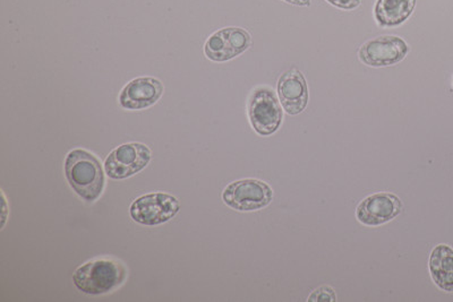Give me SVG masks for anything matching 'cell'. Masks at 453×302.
Returning a JSON list of instances; mask_svg holds the SVG:
<instances>
[{
	"instance_id": "2",
	"label": "cell",
	"mask_w": 453,
	"mask_h": 302,
	"mask_svg": "<svg viewBox=\"0 0 453 302\" xmlns=\"http://www.w3.org/2000/svg\"><path fill=\"white\" fill-rule=\"evenodd\" d=\"M127 279V268L113 259H96L82 265L73 276L79 291L88 296L108 295L121 287Z\"/></svg>"
},
{
	"instance_id": "7",
	"label": "cell",
	"mask_w": 453,
	"mask_h": 302,
	"mask_svg": "<svg viewBox=\"0 0 453 302\" xmlns=\"http://www.w3.org/2000/svg\"><path fill=\"white\" fill-rule=\"evenodd\" d=\"M252 46V36L242 27H225L214 32L204 44L206 58L214 63H225L238 57Z\"/></svg>"
},
{
	"instance_id": "5",
	"label": "cell",
	"mask_w": 453,
	"mask_h": 302,
	"mask_svg": "<svg viewBox=\"0 0 453 302\" xmlns=\"http://www.w3.org/2000/svg\"><path fill=\"white\" fill-rule=\"evenodd\" d=\"M180 209V203L177 197L167 193H151L133 201L129 215L137 223L155 227L168 223Z\"/></svg>"
},
{
	"instance_id": "9",
	"label": "cell",
	"mask_w": 453,
	"mask_h": 302,
	"mask_svg": "<svg viewBox=\"0 0 453 302\" xmlns=\"http://www.w3.org/2000/svg\"><path fill=\"white\" fill-rule=\"evenodd\" d=\"M403 203L398 196L389 193L366 197L356 208V217L367 227H378L395 219L402 213Z\"/></svg>"
},
{
	"instance_id": "17",
	"label": "cell",
	"mask_w": 453,
	"mask_h": 302,
	"mask_svg": "<svg viewBox=\"0 0 453 302\" xmlns=\"http://www.w3.org/2000/svg\"><path fill=\"white\" fill-rule=\"evenodd\" d=\"M452 84H453V79H452Z\"/></svg>"
},
{
	"instance_id": "16",
	"label": "cell",
	"mask_w": 453,
	"mask_h": 302,
	"mask_svg": "<svg viewBox=\"0 0 453 302\" xmlns=\"http://www.w3.org/2000/svg\"><path fill=\"white\" fill-rule=\"evenodd\" d=\"M287 4H290V5L299 6V7H309L311 6V0H283Z\"/></svg>"
},
{
	"instance_id": "1",
	"label": "cell",
	"mask_w": 453,
	"mask_h": 302,
	"mask_svg": "<svg viewBox=\"0 0 453 302\" xmlns=\"http://www.w3.org/2000/svg\"><path fill=\"white\" fill-rule=\"evenodd\" d=\"M103 164L93 153L76 148L65 159V176L73 191L88 203L98 200L104 191Z\"/></svg>"
},
{
	"instance_id": "3",
	"label": "cell",
	"mask_w": 453,
	"mask_h": 302,
	"mask_svg": "<svg viewBox=\"0 0 453 302\" xmlns=\"http://www.w3.org/2000/svg\"><path fill=\"white\" fill-rule=\"evenodd\" d=\"M248 110L250 123L258 135L270 136L280 128L283 110L280 100L277 98L273 88H254L250 95Z\"/></svg>"
},
{
	"instance_id": "10",
	"label": "cell",
	"mask_w": 453,
	"mask_h": 302,
	"mask_svg": "<svg viewBox=\"0 0 453 302\" xmlns=\"http://www.w3.org/2000/svg\"><path fill=\"white\" fill-rule=\"evenodd\" d=\"M164 84L155 78H137L124 87L119 94V104L127 110H144L161 99Z\"/></svg>"
},
{
	"instance_id": "12",
	"label": "cell",
	"mask_w": 453,
	"mask_h": 302,
	"mask_svg": "<svg viewBox=\"0 0 453 302\" xmlns=\"http://www.w3.org/2000/svg\"><path fill=\"white\" fill-rule=\"evenodd\" d=\"M416 0H378L374 7L375 21L381 27L402 26L414 13Z\"/></svg>"
},
{
	"instance_id": "15",
	"label": "cell",
	"mask_w": 453,
	"mask_h": 302,
	"mask_svg": "<svg viewBox=\"0 0 453 302\" xmlns=\"http://www.w3.org/2000/svg\"><path fill=\"white\" fill-rule=\"evenodd\" d=\"M330 5L342 11H353L361 6L362 0H326Z\"/></svg>"
},
{
	"instance_id": "6",
	"label": "cell",
	"mask_w": 453,
	"mask_h": 302,
	"mask_svg": "<svg viewBox=\"0 0 453 302\" xmlns=\"http://www.w3.org/2000/svg\"><path fill=\"white\" fill-rule=\"evenodd\" d=\"M152 152L145 144L127 143L115 148L104 161V171L109 178L127 179L148 167Z\"/></svg>"
},
{
	"instance_id": "11",
	"label": "cell",
	"mask_w": 453,
	"mask_h": 302,
	"mask_svg": "<svg viewBox=\"0 0 453 302\" xmlns=\"http://www.w3.org/2000/svg\"><path fill=\"white\" fill-rule=\"evenodd\" d=\"M278 96L283 110L291 116L302 114L309 103L305 76L296 68L283 72L278 80Z\"/></svg>"
},
{
	"instance_id": "14",
	"label": "cell",
	"mask_w": 453,
	"mask_h": 302,
	"mask_svg": "<svg viewBox=\"0 0 453 302\" xmlns=\"http://www.w3.org/2000/svg\"><path fill=\"white\" fill-rule=\"evenodd\" d=\"M335 299L337 297H335L334 290L327 285L314 290V292L309 297L310 302H334Z\"/></svg>"
},
{
	"instance_id": "8",
	"label": "cell",
	"mask_w": 453,
	"mask_h": 302,
	"mask_svg": "<svg viewBox=\"0 0 453 302\" xmlns=\"http://www.w3.org/2000/svg\"><path fill=\"white\" fill-rule=\"evenodd\" d=\"M410 52V46L396 35H381L363 44L358 58L370 67L394 66L403 62Z\"/></svg>"
},
{
	"instance_id": "13",
	"label": "cell",
	"mask_w": 453,
	"mask_h": 302,
	"mask_svg": "<svg viewBox=\"0 0 453 302\" xmlns=\"http://www.w3.org/2000/svg\"><path fill=\"white\" fill-rule=\"evenodd\" d=\"M430 272L433 281L443 291L453 292V249L439 245L430 257Z\"/></svg>"
},
{
	"instance_id": "4",
	"label": "cell",
	"mask_w": 453,
	"mask_h": 302,
	"mask_svg": "<svg viewBox=\"0 0 453 302\" xmlns=\"http://www.w3.org/2000/svg\"><path fill=\"white\" fill-rule=\"evenodd\" d=\"M273 199V188L257 179L234 181L222 193V200L226 207L240 212L258 211L268 207Z\"/></svg>"
}]
</instances>
